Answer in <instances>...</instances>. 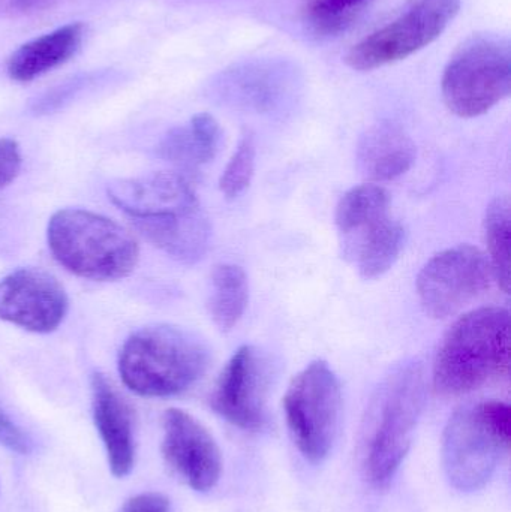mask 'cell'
<instances>
[{"label": "cell", "mask_w": 511, "mask_h": 512, "mask_svg": "<svg viewBox=\"0 0 511 512\" xmlns=\"http://www.w3.org/2000/svg\"><path fill=\"white\" fill-rule=\"evenodd\" d=\"M144 239L185 264L200 261L209 249V219L188 180L179 173H152L119 180L108 188Z\"/></svg>", "instance_id": "1"}, {"label": "cell", "mask_w": 511, "mask_h": 512, "mask_svg": "<svg viewBox=\"0 0 511 512\" xmlns=\"http://www.w3.org/2000/svg\"><path fill=\"white\" fill-rule=\"evenodd\" d=\"M426 402L423 366L408 361L378 385L363 418V471L375 486H386L410 451Z\"/></svg>", "instance_id": "2"}, {"label": "cell", "mask_w": 511, "mask_h": 512, "mask_svg": "<svg viewBox=\"0 0 511 512\" xmlns=\"http://www.w3.org/2000/svg\"><path fill=\"white\" fill-rule=\"evenodd\" d=\"M510 313L504 307H480L447 331L434 361V388L444 396L479 390L509 373Z\"/></svg>", "instance_id": "3"}, {"label": "cell", "mask_w": 511, "mask_h": 512, "mask_svg": "<svg viewBox=\"0 0 511 512\" xmlns=\"http://www.w3.org/2000/svg\"><path fill=\"white\" fill-rule=\"evenodd\" d=\"M209 363V348L197 334L176 325L153 324L126 340L119 373L138 396L171 397L197 384Z\"/></svg>", "instance_id": "4"}, {"label": "cell", "mask_w": 511, "mask_h": 512, "mask_svg": "<svg viewBox=\"0 0 511 512\" xmlns=\"http://www.w3.org/2000/svg\"><path fill=\"white\" fill-rule=\"evenodd\" d=\"M47 242L54 259L83 279L113 282L137 267L140 248L122 225L84 209H63L48 222Z\"/></svg>", "instance_id": "5"}, {"label": "cell", "mask_w": 511, "mask_h": 512, "mask_svg": "<svg viewBox=\"0 0 511 512\" xmlns=\"http://www.w3.org/2000/svg\"><path fill=\"white\" fill-rule=\"evenodd\" d=\"M510 408L498 400L462 406L443 436L444 471L461 492L482 489L510 448Z\"/></svg>", "instance_id": "6"}, {"label": "cell", "mask_w": 511, "mask_h": 512, "mask_svg": "<svg viewBox=\"0 0 511 512\" xmlns=\"http://www.w3.org/2000/svg\"><path fill=\"white\" fill-rule=\"evenodd\" d=\"M511 45L503 36L476 35L455 51L441 80L444 104L464 119L483 116L509 98Z\"/></svg>", "instance_id": "7"}, {"label": "cell", "mask_w": 511, "mask_h": 512, "mask_svg": "<svg viewBox=\"0 0 511 512\" xmlns=\"http://www.w3.org/2000/svg\"><path fill=\"white\" fill-rule=\"evenodd\" d=\"M284 409L297 450L308 462H323L335 444L342 412L341 384L326 361H312L291 381Z\"/></svg>", "instance_id": "8"}, {"label": "cell", "mask_w": 511, "mask_h": 512, "mask_svg": "<svg viewBox=\"0 0 511 512\" xmlns=\"http://www.w3.org/2000/svg\"><path fill=\"white\" fill-rule=\"evenodd\" d=\"M461 9V0H407L389 23L354 44L345 63L354 71L393 65L437 41Z\"/></svg>", "instance_id": "9"}, {"label": "cell", "mask_w": 511, "mask_h": 512, "mask_svg": "<svg viewBox=\"0 0 511 512\" xmlns=\"http://www.w3.org/2000/svg\"><path fill=\"white\" fill-rule=\"evenodd\" d=\"M494 277L488 255L459 245L432 256L417 276V294L431 318L444 319L479 297Z\"/></svg>", "instance_id": "10"}, {"label": "cell", "mask_w": 511, "mask_h": 512, "mask_svg": "<svg viewBox=\"0 0 511 512\" xmlns=\"http://www.w3.org/2000/svg\"><path fill=\"white\" fill-rule=\"evenodd\" d=\"M272 367L260 349L243 345L219 375L212 408L233 426L258 430L266 424Z\"/></svg>", "instance_id": "11"}, {"label": "cell", "mask_w": 511, "mask_h": 512, "mask_svg": "<svg viewBox=\"0 0 511 512\" xmlns=\"http://www.w3.org/2000/svg\"><path fill=\"white\" fill-rule=\"evenodd\" d=\"M69 309L68 294L42 268H18L0 280V319L33 333L57 330Z\"/></svg>", "instance_id": "12"}, {"label": "cell", "mask_w": 511, "mask_h": 512, "mask_svg": "<svg viewBox=\"0 0 511 512\" xmlns=\"http://www.w3.org/2000/svg\"><path fill=\"white\" fill-rule=\"evenodd\" d=\"M162 456L167 465L195 492H209L222 474V456L213 436L188 412L164 414Z\"/></svg>", "instance_id": "13"}, {"label": "cell", "mask_w": 511, "mask_h": 512, "mask_svg": "<svg viewBox=\"0 0 511 512\" xmlns=\"http://www.w3.org/2000/svg\"><path fill=\"white\" fill-rule=\"evenodd\" d=\"M92 409L111 474L126 477L135 463L134 412L113 382L102 373L92 376Z\"/></svg>", "instance_id": "14"}, {"label": "cell", "mask_w": 511, "mask_h": 512, "mask_svg": "<svg viewBox=\"0 0 511 512\" xmlns=\"http://www.w3.org/2000/svg\"><path fill=\"white\" fill-rule=\"evenodd\" d=\"M293 83V75L284 66L248 63L225 72L219 93L231 107L263 114L278 110L284 104Z\"/></svg>", "instance_id": "15"}, {"label": "cell", "mask_w": 511, "mask_h": 512, "mask_svg": "<svg viewBox=\"0 0 511 512\" xmlns=\"http://www.w3.org/2000/svg\"><path fill=\"white\" fill-rule=\"evenodd\" d=\"M416 144L395 123H378L360 138L357 158L363 173L375 182L398 179L416 162Z\"/></svg>", "instance_id": "16"}, {"label": "cell", "mask_w": 511, "mask_h": 512, "mask_svg": "<svg viewBox=\"0 0 511 512\" xmlns=\"http://www.w3.org/2000/svg\"><path fill=\"white\" fill-rule=\"evenodd\" d=\"M84 24L69 23L18 47L6 63L11 80L29 83L68 62L80 50Z\"/></svg>", "instance_id": "17"}, {"label": "cell", "mask_w": 511, "mask_h": 512, "mask_svg": "<svg viewBox=\"0 0 511 512\" xmlns=\"http://www.w3.org/2000/svg\"><path fill=\"white\" fill-rule=\"evenodd\" d=\"M342 237L345 255L356 264L360 276L377 279L398 261L404 249L405 230L389 215Z\"/></svg>", "instance_id": "18"}, {"label": "cell", "mask_w": 511, "mask_h": 512, "mask_svg": "<svg viewBox=\"0 0 511 512\" xmlns=\"http://www.w3.org/2000/svg\"><path fill=\"white\" fill-rule=\"evenodd\" d=\"M222 129L209 113H198L186 125L171 129L158 146V155L165 161L197 170L215 159L221 147Z\"/></svg>", "instance_id": "19"}, {"label": "cell", "mask_w": 511, "mask_h": 512, "mask_svg": "<svg viewBox=\"0 0 511 512\" xmlns=\"http://www.w3.org/2000/svg\"><path fill=\"white\" fill-rule=\"evenodd\" d=\"M209 298L210 318L221 331H230L245 315L249 283L245 270L236 264L216 265Z\"/></svg>", "instance_id": "20"}, {"label": "cell", "mask_w": 511, "mask_h": 512, "mask_svg": "<svg viewBox=\"0 0 511 512\" xmlns=\"http://www.w3.org/2000/svg\"><path fill=\"white\" fill-rule=\"evenodd\" d=\"M390 195L381 186L368 183L342 195L336 207L335 222L341 236L353 233L371 222L389 216Z\"/></svg>", "instance_id": "21"}, {"label": "cell", "mask_w": 511, "mask_h": 512, "mask_svg": "<svg viewBox=\"0 0 511 512\" xmlns=\"http://www.w3.org/2000/svg\"><path fill=\"white\" fill-rule=\"evenodd\" d=\"M485 240L488 245L489 262L498 285L504 292L510 291V233L511 204L509 197H497L486 210Z\"/></svg>", "instance_id": "22"}, {"label": "cell", "mask_w": 511, "mask_h": 512, "mask_svg": "<svg viewBox=\"0 0 511 512\" xmlns=\"http://www.w3.org/2000/svg\"><path fill=\"white\" fill-rule=\"evenodd\" d=\"M374 0H306L303 21L320 38L350 29Z\"/></svg>", "instance_id": "23"}, {"label": "cell", "mask_w": 511, "mask_h": 512, "mask_svg": "<svg viewBox=\"0 0 511 512\" xmlns=\"http://www.w3.org/2000/svg\"><path fill=\"white\" fill-rule=\"evenodd\" d=\"M255 156L257 150L254 135H243L219 180V188L228 200L240 197L251 185L255 171Z\"/></svg>", "instance_id": "24"}, {"label": "cell", "mask_w": 511, "mask_h": 512, "mask_svg": "<svg viewBox=\"0 0 511 512\" xmlns=\"http://www.w3.org/2000/svg\"><path fill=\"white\" fill-rule=\"evenodd\" d=\"M21 152L17 141L0 138V191L14 182L20 173Z\"/></svg>", "instance_id": "25"}, {"label": "cell", "mask_w": 511, "mask_h": 512, "mask_svg": "<svg viewBox=\"0 0 511 512\" xmlns=\"http://www.w3.org/2000/svg\"><path fill=\"white\" fill-rule=\"evenodd\" d=\"M0 445L17 454H29L32 450L26 433L6 415L2 408H0Z\"/></svg>", "instance_id": "26"}, {"label": "cell", "mask_w": 511, "mask_h": 512, "mask_svg": "<svg viewBox=\"0 0 511 512\" xmlns=\"http://www.w3.org/2000/svg\"><path fill=\"white\" fill-rule=\"evenodd\" d=\"M120 512H171V507L161 493H143L129 499Z\"/></svg>", "instance_id": "27"}, {"label": "cell", "mask_w": 511, "mask_h": 512, "mask_svg": "<svg viewBox=\"0 0 511 512\" xmlns=\"http://www.w3.org/2000/svg\"><path fill=\"white\" fill-rule=\"evenodd\" d=\"M17 5L23 9L35 8V6L41 5L45 0H15Z\"/></svg>", "instance_id": "28"}]
</instances>
